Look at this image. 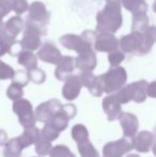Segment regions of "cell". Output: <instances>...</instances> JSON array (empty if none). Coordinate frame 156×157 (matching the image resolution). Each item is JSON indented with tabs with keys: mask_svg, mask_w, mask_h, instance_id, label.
<instances>
[]
</instances>
